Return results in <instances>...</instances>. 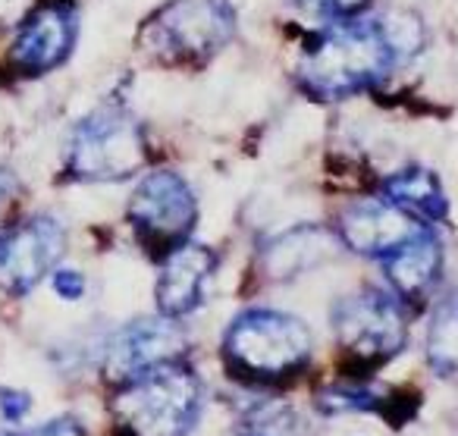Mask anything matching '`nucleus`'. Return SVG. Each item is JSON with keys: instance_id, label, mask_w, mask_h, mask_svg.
Wrapping results in <instances>:
<instances>
[{"instance_id": "obj_1", "label": "nucleus", "mask_w": 458, "mask_h": 436, "mask_svg": "<svg viewBox=\"0 0 458 436\" xmlns=\"http://www.w3.org/2000/svg\"><path fill=\"white\" fill-rule=\"evenodd\" d=\"M420 29L411 16L343 20L324 26L299 54V89L320 104L349 101L386 82L405 57L418 54Z\"/></svg>"}, {"instance_id": "obj_2", "label": "nucleus", "mask_w": 458, "mask_h": 436, "mask_svg": "<svg viewBox=\"0 0 458 436\" xmlns=\"http://www.w3.org/2000/svg\"><path fill=\"white\" fill-rule=\"evenodd\" d=\"M204 411V383L182 358L151 364L123 380L110 402L126 436H189Z\"/></svg>"}, {"instance_id": "obj_3", "label": "nucleus", "mask_w": 458, "mask_h": 436, "mask_svg": "<svg viewBox=\"0 0 458 436\" xmlns=\"http://www.w3.org/2000/svg\"><path fill=\"white\" fill-rule=\"evenodd\" d=\"M308 323L276 308H245L223 333V364L245 383H283L311 361Z\"/></svg>"}, {"instance_id": "obj_4", "label": "nucleus", "mask_w": 458, "mask_h": 436, "mask_svg": "<svg viewBox=\"0 0 458 436\" xmlns=\"http://www.w3.org/2000/svg\"><path fill=\"white\" fill-rule=\"evenodd\" d=\"M151 158L145 126L126 104L107 101L72 123L64 148V173L72 183H123Z\"/></svg>"}, {"instance_id": "obj_5", "label": "nucleus", "mask_w": 458, "mask_h": 436, "mask_svg": "<svg viewBox=\"0 0 458 436\" xmlns=\"http://www.w3.org/2000/svg\"><path fill=\"white\" fill-rule=\"evenodd\" d=\"M229 0H166L139 32V45L160 64H204L236 38Z\"/></svg>"}, {"instance_id": "obj_6", "label": "nucleus", "mask_w": 458, "mask_h": 436, "mask_svg": "<svg viewBox=\"0 0 458 436\" xmlns=\"http://www.w3.org/2000/svg\"><path fill=\"white\" fill-rule=\"evenodd\" d=\"M333 336L352 361L383 367L408 346L405 302L393 289L364 286L333 304Z\"/></svg>"}, {"instance_id": "obj_7", "label": "nucleus", "mask_w": 458, "mask_h": 436, "mask_svg": "<svg viewBox=\"0 0 458 436\" xmlns=\"http://www.w3.org/2000/svg\"><path fill=\"white\" fill-rule=\"evenodd\" d=\"M198 198L185 176L173 170H151L135 185L126 204V223L148 254H170L176 245L189 242L198 227Z\"/></svg>"}, {"instance_id": "obj_8", "label": "nucleus", "mask_w": 458, "mask_h": 436, "mask_svg": "<svg viewBox=\"0 0 458 436\" xmlns=\"http://www.w3.org/2000/svg\"><path fill=\"white\" fill-rule=\"evenodd\" d=\"M66 252V229L47 214H35L20 227L0 229V289L10 295L32 292Z\"/></svg>"}, {"instance_id": "obj_9", "label": "nucleus", "mask_w": 458, "mask_h": 436, "mask_svg": "<svg viewBox=\"0 0 458 436\" xmlns=\"http://www.w3.org/2000/svg\"><path fill=\"white\" fill-rule=\"evenodd\" d=\"M79 38V16L70 4H41L16 26L10 64L20 76H45L70 60Z\"/></svg>"}, {"instance_id": "obj_10", "label": "nucleus", "mask_w": 458, "mask_h": 436, "mask_svg": "<svg viewBox=\"0 0 458 436\" xmlns=\"http://www.w3.org/2000/svg\"><path fill=\"white\" fill-rule=\"evenodd\" d=\"M424 223L408 217L386 198L380 201H355L343 208L336 217V239L349 248L352 254H361L370 261H383L399 245H405L411 235H418Z\"/></svg>"}, {"instance_id": "obj_11", "label": "nucleus", "mask_w": 458, "mask_h": 436, "mask_svg": "<svg viewBox=\"0 0 458 436\" xmlns=\"http://www.w3.org/2000/svg\"><path fill=\"white\" fill-rule=\"evenodd\" d=\"M216 267H220V254L210 245L182 242L173 248L164 258L157 286H154L157 314L170 317V321H182V317L195 314L204 304V292H208Z\"/></svg>"}, {"instance_id": "obj_12", "label": "nucleus", "mask_w": 458, "mask_h": 436, "mask_svg": "<svg viewBox=\"0 0 458 436\" xmlns=\"http://www.w3.org/2000/svg\"><path fill=\"white\" fill-rule=\"evenodd\" d=\"M182 348H185V333L179 329L176 321H170V317L135 321L110 342L104 371L110 373V380H120L123 383V380L145 371V367L179 358Z\"/></svg>"}, {"instance_id": "obj_13", "label": "nucleus", "mask_w": 458, "mask_h": 436, "mask_svg": "<svg viewBox=\"0 0 458 436\" xmlns=\"http://www.w3.org/2000/svg\"><path fill=\"white\" fill-rule=\"evenodd\" d=\"M380 267L389 279V289L402 302L420 304L443 283V267H445L443 242H439V235L430 227H424L405 245H399L393 254H386L380 261Z\"/></svg>"}, {"instance_id": "obj_14", "label": "nucleus", "mask_w": 458, "mask_h": 436, "mask_svg": "<svg viewBox=\"0 0 458 436\" xmlns=\"http://www.w3.org/2000/svg\"><path fill=\"white\" fill-rule=\"evenodd\" d=\"M383 198L424 227L449 220V198H445L443 183L424 164H408L383 179Z\"/></svg>"}, {"instance_id": "obj_15", "label": "nucleus", "mask_w": 458, "mask_h": 436, "mask_svg": "<svg viewBox=\"0 0 458 436\" xmlns=\"http://www.w3.org/2000/svg\"><path fill=\"white\" fill-rule=\"evenodd\" d=\"M327 248H330V235H324L320 229H314V227L293 229V233L280 235V239L264 252V264H267V273L274 279H289L299 270L305 273L308 267L324 261Z\"/></svg>"}, {"instance_id": "obj_16", "label": "nucleus", "mask_w": 458, "mask_h": 436, "mask_svg": "<svg viewBox=\"0 0 458 436\" xmlns=\"http://www.w3.org/2000/svg\"><path fill=\"white\" fill-rule=\"evenodd\" d=\"M239 436H318V430L295 405L267 398L245 411Z\"/></svg>"}, {"instance_id": "obj_17", "label": "nucleus", "mask_w": 458, "mask_h": 436, "mask_svg": "<svg viewBox=\"0 0 458 436\" xmlns=\"http://www.w3.org/2000/svg\"><path fill=\"white\" fill-rule=\"evenodd\" d=\"M427 367L458 386V302L443 304L427 327Z\"/></svg>"}, {"instance_id": "obj_18", "label": "nucleus", "mask_w": 458, "mask_h": 436, "mask_svg": "<svg viewBox=\"0 0 458 436\" xmlns=\"http://www.w3.org/2000/svg\"><path fill=\"white\" fill-rule=\"evenodd\" d=\"M395 392H383L374 386H349V383H336L327 386L324 392H318V405L327 415H343V411H368V415H380L389 421V405H395Z\"/></svg>"}, {"instance_id": "obj_19", "label": "nucleus", "mask_w": 458, "mask_h": 436, "mask_svg": "<svg viewBox=\"0 0 458 436\" xmlns=\"http://www.w3.org/2000/svg\"><path fill=\"white\" fill-rule=\"evenodd\" d=\"M295 7L301 10L311 20L324 22H343V20H355V16H364V10L370 7V0H293Z\"/></svg>"}, {"instance_id": "obj_20", "label": "nucleus", "mask_w": 458, "mask_h": 436, "mask_svg": "<svg viewBox=\"0 0 458 436\" xmlns=\"http://www.w3.org/2000/svg\"><path fill=\"white\" fill-rule=\"evenodd\" d=\"M0 436H89V433H85V427L76 417L64 415V417H57V421L41 423V427H35V430H4Z\"/></svg>"}, {"instance_id": "obj_21", "label": "nucleus", "mask_w": 458, "mask_h": 436, "mask_svg": "<svg viewBox=\"0 0 458 436\" xmlns=\"http://www.w3.org/2000/svg\"><path fill=\"white\" fill-rule=\"evenodd\" d=\"M51 286L64 302H79L85 295V277L76 270H54Z\"/></svg>"}, {"instance_id": "obj_22", "label": "nucleus", "mask_w": 458, "mask_h": 436, "mask_svg": "<svg viewBox=\"0 0 458 436\" xmlns=\"http://www.w3.org/2000/svg\"><path fill=\"white\" fill-rule=\"evenodd\" d=\"M29 408H32V398H29V392L0 386V415L7 417V421H22Z\"/></svg>"}, {"instance_id": "obj_23", "label": "nucleus", "mask_w": 458, "mask_h": 436, "mask_svg": "<svg viewBox=\"0 0 458 436\" xmlns=\"http://www.w3.org/2000/svg\"><path fill=\"white\" fill-rule=\"evenodd\" d=\"M29 13V0H0V29L7 26H20L22 16Z\"/></svg>"}, {"instance_id": "obj_24", "label": "nucleus", "mask_w": 458, "mask_h": 436, "mask_svg": "<svg viewBox=\"0 0 458 436\" xmlns=\"http://www.w3.org/2000/svg\"><path fill=\"white\" fill-rule=\"evenodd\" d=\"M16 192H20V183H16V176H13V173H7V170H0V217L7 214V208L13 204Z\"/></svg>"}]
</instances>
